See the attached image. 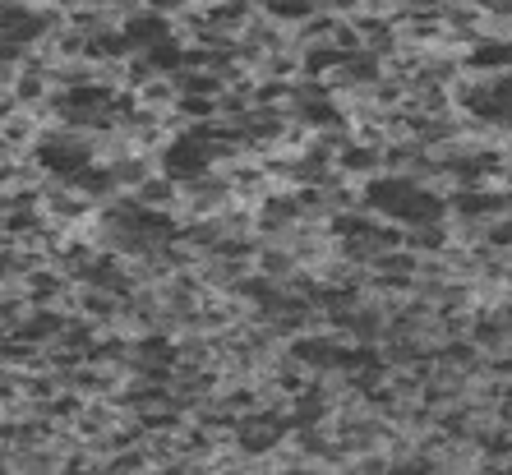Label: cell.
<instances>
[{
	"instance_id": "obj_1",
	"label": "cell",
	"mask_w": 512,
	"mask_h": 475,
	"mask_svg": "<svg viewBox=\"0 0 512 475\" xmlns=\"http://www.w3.org/2000/svg\"><path fill=\"white\" fill-rule=\"evenodd\" d=\"M333 167L342 171L346 180L365 185L370 176H379V171H383V143H374V139H356V134H351V139H346L342 148L333 153Z\"/></svg>"
}]
</instances>
